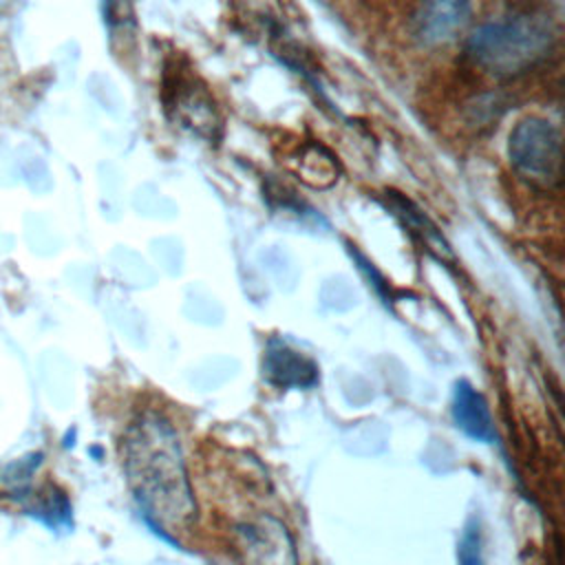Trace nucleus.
<instances>
[{
  "mask_svg": "<svg viewBox=\"0 0 565 565\" xmlns=\"http://www.w3.org/2000/svg\"><path fill=\"white\" fill-rule=\"evenodd\" d=\"M124 468L143 519L174 541L190 527L196 503L188 481L179 437L159 413H143L124 437Z\"/></svg>",
  "mask_w": 565,
  "mask_h": 565,
  "instance_id": "obj_1",
  "label": "nucleus"
},
{
  "mask_svg": "<svg viewBox=\"0 0 565 565\" xmlns=\"http://www.w3.org/2000/svg\"><path fill=\"white\" fill-rule=\"evenodd\" d=\"M556 44L547 13L516 11L477 26L466 42V57L479 73L514 79L541 66Z\"/></svg>",
  "mask_w": 565,
  "mask_h": 565,
  "instance_id": "obj_2",
  "label": "nucleus"
},
{
  "mask_svg": "<svg viewBox=\"0 0 565 565\" xmlns=\"http://www.w3.org/2000/svg\"><path fill=\"white\" fill-rule=\"evenodd\" d=\"M508 157L519 177L550 190L561 181V130L550 119L530 115L512 128Z\"/></svg>",
  "mask_w": 565,
  "mask_h": 565,
  "instance_id": "obj_3",
  "label": "nucleus"
},
{
  "mask_svg": "<svg viewBox=\"0 0 565 565\" xmlns=\"http://www.w3.org/2000/svg\"><path fill=\"white\" fill-rule=\"evenodd\" d=\"M232 545L238 565H298L291 534L271 514H258L236 523Z\"/></svg>",
  "mask_w": 565,
  "mask_h": 565,
  "instance_id": "obj_4",
  "label": "nucleus"
},
{
  "mask_svg": "<svg viewBox=\"0 0 565 565\" xmlns=\"http://www.w3.org/2000/svg\"><path fill=\"white\" fill-rule=\"evenodd\" d=\"M470 0H419L411 15V33L424 46L452 42L470 22Z\"/></svg>",
  "mask_w": 565,
  "mask_h": 565,
  "instance_id": "obj_5",
  "label": "nucleus"
},
{
  "mask_svg": "<svg viewBox=\"0 0 565 565\" xmlns=\"http://www.w3.org/2000/svg\"><path fill=\"white\" fill-rule=\"evenodd\" d=\"M263 373L276 388H311L318 384V364L278 338L267 342Z\"/></svg>",
  "mask_w": 565,
  "mask_h": 565,
  "instance_id": "obj_6",
  "label": "nucleus"
},
{
  "mask_svg": "<svg viewBox=\"0 0 565 565\" xmlns=\"http://www.w3.org/2000/svg\"><path fill=\"white\" fill-rule=\"evenodd\" d=\"M452 419L459 430L481 444H492L497 433L490 417V408L483 395L466 380H459L452 391Z\"/></svg>",
  "mask_w": 565,
  "mask_h": 565,
  "instance_id": "obj_7",
  "label": "nucleus"
},
{
  "mask_svg": "<svg viewBox=\"0 0 565 565\" xmlns=\"http://www.w3.org/2000/svg\"><path fill=\"white\" fill-rule=\"evenodd\" d=\"M26 512L38 516L49 527H68L71 525V503L66 494L57 486H44L38 494H33V501L26 505Z\"/></svg>",
  "mask_w": 565,
  "mask_h": 565,
  "instance_id": "obj_8",
  "label": "nucleus"
},
{
  "mask_svg": "<svg viewBox=\"0 0 565 565\" xmlns=\"http://www.w3.org/2000/svg\"><path fill=\"white\" fill-rule=\"evenodd\" d=\"M457 561H459V565H483L481 530H479L477 519H470L463 527V534H461L459 547H457Z\"/></svg>",
  "mask_w": 565,
  "mask_h": 565,
  "instance_id": "obj_9",
  "label": "nucleus"
}]
</instances>
